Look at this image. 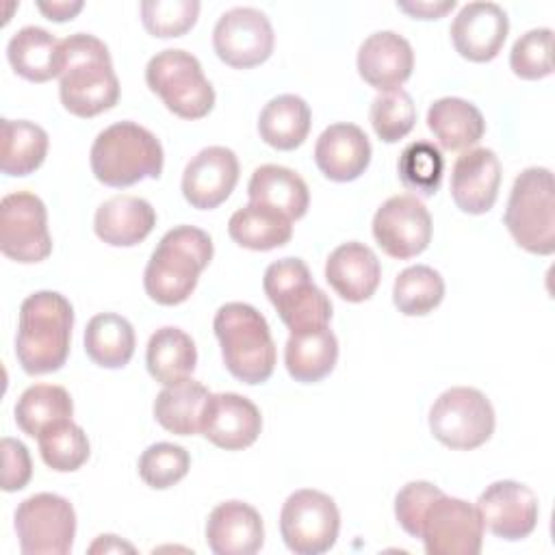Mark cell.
Here are the masks:
<instances>
[{
  "label": "cell",
  "mask_w": 555,
  "mask_h": 555,
  "mask_svg": "<svg viewBox=\"0 0 555 555\" xmlns=\"http://www.w3.org/2000/svg\"><path fill=\"white\" fill-rule=\"evenodd\" d=\"M59 95L76 117H95L113 108L119 100V80L111 52L102 39L76 33L61 39Z\"/></svg>",
  "instance_id": "1"
},
{
  "label": "cell",
  "mask_w": 555,
  "mask_h": 555,
  "mask_svg": "<svg viewBox=\"0 0 555 555\" xmlns=\"http://www.w3.org/2000/svg\"><path fill=\"white\" fill-rule=\"evenodd\" d=\"M74 308L56 291H37L20 306L15 356L28 375L59 371L69 356Z\"/></svg>",
  "instance_id": "2"
},
{
  "label": "cell",
  "mask_w": 555,
  "mask_h": 555,
  "mask_svg": "<svg viewBox=\"0 0 555 555\" xmlns=\"http://www.w3.org/2000/svg\"><path fill=\"white\" fill-rule=\"evenodd\" d=\"M212 260V238L195 225H178L169 230L152 251L143 286L160 306H178L191 297L199 273Z\"/></svg>",
  "instance_id": "3"
},
{
  "label": "cell",
  "mask_w": 555,
  "mask_h": 555,
  "mask_svg": "<svg viewBox=\"0 0 555 555\" xmlns=\"http://www.w3.org/2000/svg\"><path fill=\"white\" fill-rule=\"evenodd\" d=\"M225 369L243 384L267 382L275 369V343L267 319L249 304H223L212 319Z\"/></svg>",
  "instance_id": "4"
},
{
  "label": "cell",
  "mask_w": 555,
  "mask_h": 555,
  "mask_svg": "<svg viewBox=\"0 0 555 555\" xmlns=\"http://www.w3.org/2000/svg\"><path fill=\"white\" fill-rule=\"evenodd\" d=\"M89 156L93 176L113 189L158 178L165 160L156 134L134 121H117L104 128L95 137Z\"/></svg>",
  "instance_id": "5"
},
{
  "label": "cell",
  "mask_w": 555,
  "mask_h": 555,
  "mask_svg": "<svg viewBox=\"0 0 555 555\" xmlns=\"http://www.w3.org/2000/svg\"><path fill=\"white\" fill-rule=\"evenodd\" d=\"M512 238L529 254L555 251V182L546 167H527L514 180L505 217Z\"/></svg>",
  "instance_id": "6"
},
{
  "label": "cell",
  "mask_w": 555,
  "mask_h": 555,
  "mask_svg": "<svg viewBox=\"0 0 555 555\" xmlns=\"http://www.w3.org/2000/svg\"><path fill=\"white\" fill-rule=\"evenodd\" d=\"M145 82L167 111L182 119H202L215 106V89L199 61L186 50L167 48L156 52L147 61Z\"/></svg>",
  "instance_id": "7"
},
{
  "label": "cell",
  "mask_w": 555,
  "mask_h": 555,
  "mask_svg": "<svg viewBox=\"0 0 555 555\" xmlns=\"http://www.w3.org/2000/svg\"><path fill=\"white\" fill-rule=\"evenodd\" d=\"M262 288L291 332L321 327L332 319V301L312 282L310 269L301 258L271 262L264 271Z\"/></svg>",
  "instance_id": "8"
},
{
  "label": "cell",
  "mask_w": 555,
  "mask_h": 555,
  "mask_svg": "<svg viewBox=\"0 0 555 555\" xmlns=\"http://www.w3.org/2000/svg\"><path fill=\"white\" fill-rule=\"evenodd\" d=\"M429 429L444 447L470 451L490 440L494 431V408L481 390L453 386L434 401Z\"/></svg>",
  "instance_id": "9"
},
{
  "label": "cell",
  "mask_w": 555,
  "mask_h": 555,
  "mask_svg": "<svg viewBox=\"0 0 555 555\" xmlns=\"http://www.w3.org/2000/svg\"><path fill=\"white\" fill-rule=\"evenodd\" d=\"M340 512L334 499L321 490L293 492L280 512V533L295 555H321L336 544Z\"/></svg>",
  "instance_id": "10"
},
{
  "label": "cell",
  "mask_w": 555,
  "mask_h": 555,
  "mask_svg": "<svg viewBox=\"0 0 555 555\" xmlns=\"http://www.w3.org/2000/svg\"><path fill=\"white\" fill-rule=\"evenodd\" d=\"M15 531L24 555H67L76 535V512L65 496L39 492L15 509Z\"/></svg>",
  "instance_id": "11"
},
{
  "label": "cell",
  "mask_w": 555,
  "mask_h": 555,
  "mask_svg": "<svg viewBox=\"0 0 555 555\" xmlns=\"http://www.w3.org/2000/svg\"><path fill=\"white\" fill-rule=\"evenodd\" d=\"M0 251L22 264L41 262L52 251L48 210L41 197L15 191L0 202Z\"/></svg>",
  "instance_id": "12"
},
{
  "label": "cell",
  "mask_w": 555,
  "mask_h": 555,
  "mask_svg": "<svg viewBox=\"0 0 555 555\" xmlns=\"http://www.w3.org/2000/svg\"><path fill=\"white\" fill-rule=\"evenodd\" d=\"M421 540L427 555H479L483 525L477 507L442 492L425 509Z\"/></svg>",
  "instance_id": "13"
},
{
  "label": "cell",
  "mask_w": 555,
  "mask_h": 555,
  "mask_svg": "<svg viewBox=\"0 0 555 555\" xmlns=\"http://www.w3.org/2000/svg\"><path fill=\"white\" fill-rule=\"evenodd\" d=\"M275 35L269 17L254 7H234L225 11L212 30L217 56L236 69H249L264 63L273 52Z\"/></svg>",
  "instance_id": "14"
},
{
  "label": "cell",
  "mask_w": 555,
  "mask_h": 555,
  "mask_svg": "<svg viewBox=\"0 0 555 555\" xmlns=\"http://www.w3.org/2000/svg\"><path fill=\"white\" fill-rule=\"evenodd\" d=\"M431 215L416 195H392L373 217L377 245L397 260L423 254L431 241Z\"/></svg>",
  "instance_id": "15"
},
{
  "label": "cell",
  "mask_w": 555,
  "mask_h": 555,
  "mask_svg": "<svg viewBox=\"0 0 555 555\" xmlns=\"http://www.w3.org/2000/svg\"><path fill=\"white\" fill-rule=\"evenodd\" d=\"M477 512L483 529L503 540L527 538L540 516V505L535 492L512 479H501L490 483L477 499Z\"/></svg>",
  "instance_id": "16"
},
{
  "label": "cell",
  "mask_w": 555,
  "mask_h": 555,
  "mask_svg": "<svg viewBox=\"0 0 555 555\" xmlns=\"http://www.w3.org/2000/svg\"><path fill=\"white\" fill-rule=\"evenodd\" d=\"M262 429V416L254 401L238 392H210L204 405L199 434L215 447L241 451L251 447Z\"/></svg>",
  "instance_id": "17"
},
{
  "label": "cell",
  "mask_w": 555,
  "mask_h": 555,
  "mask_svg": "<svg viewBox=\"0 0 555 555\" xmlns=\"http://www.w3.org/2000/svg\"><path fill=\"white\" fill-rule=\"evenodd\" d=\"M238 182V158L230 147L210 145L199 150L182 173V195L199 210L223 204Z\"/></svg>",
  "instance_id": "18"
},
{
  "label": "cell",
  "mask_w": 555,
  "mask_h": 555,
  "mask_svg": "<svg viewBox=\"0 0 555 555\" xmlns=\"http://www.w3.org/2000/svg\"><path fill=\"white\" fill-rule=\"evenodd\" d=\"M509 33L507 13L494 2L464 4L451 24V41L460 56L473 63L492 61Z\"/></svg>",
  "instance_id": "19"
},
{
  "label": "cell",
  "mask_w": 555,
  "mask_h": 555,
  "mask_svg": "<svg viewBox=\"0 0 555 555\" xmlns=\"http://www.w3.org/2000/svg\"><path fill=\"white\" fill-rule=\"evenodd\" d=\"M501 163L488 147L466 150L457 156L451 171V197L462 212L483 215L499 195Z\"/></svg>",
  "instance_id": "20"
},
{
  "label": "cell",
  "mask_w": 555,
  "mask_h": 555,
  "mask_svg": "<svg viewBox=\"0 0 555 555\" xmlns=\"http://www.w3.org/2000/svg\"><path fill=\"white\" fill-rule=\"evenodd\" d=\"M412 46L395 30H377L369 35L358 50V74L377 91L401 89L412 76Z\"/></svg>",
  "instance_id": "21"
},
{
  "label": "cell",
  "mask_w": 555,
  "mask_h": 555,
  "mask_svg": "<svg viewBox=\"0 0 555 555\" xmlns=\"http://www.w3.org/2000/svg\"><path fill=\"white\" fill-rule=\"evenodd\" d=\"M264 525L243 501L219 503L206 520V544L215 555H254L262 548Z\"/></svg>",
  "instance_id": "22"
},
{
  "label": "cell",
  "mask_w": 555,
  "mask_h": 555,
  "mask_svg": "<svg viewBox=\"0 0 555 555\" xmlns=\"http://www.w3.org/2000/svg\"><path fill=\"white\" fill-rule=\"evenodd\" d=\"M314 163L325 178L351 182L360 178L371 163L369 137L356 124H332L317 139Z\"/></svg>",
  "instance_id": "23"
},
{
  "label": "cell",
  "mask_w": 555,
  "mask_h": 555,
  "mask_svg": "<svg viewBox=\"0 0 555 555\" xmlns=\"http://www.w3.org/2000/svg\"><path fill=\"white\" fill-rule=\"evenodd\" d=\"M325 280L345 301H366L379 286L382 264L371 247L358 241L338 245L325 260Z\"/></svg>",
  "instance_id": "24"
},
{
  "label": "cell",
  "mask_w": 555,
  "mask_h": 555,
  "mask_svg": "<svg viewBox=\"0 0 555 555\" xmlns=\"http://www.w3.org/2000/svg\"><path fill=\"white\" fill-rule=\"evenodd\" d=\"M156 225V212L150 202L137 195H115L100 204L93 219L98 238L113 247H132L147 238Z\"/></svg>",
  "instance_id": "25"
},
{
  "label": "cell",
  "mask_w": 555,
  "mask_h": 555,
  "mask_svg": "<svg viewBox=\"0 0 555 555\" xmlns=\"http://www.w3.org/2000/svg\"><path fill=\"white\" fill-rule=\"evenodd\" d=\"M338 360V340L327 325L291 332L284 347L288 375L301 384H314L327 377Z\"/></svg>",
  "instance_id": "26"
},
{
  "label": "cell",
  "mask_w": 555,
  "mask_h": 555,
  "mask_svg": "<svg viewBox=\"0 0 555 555\" xmlns=\"http://www.w3.org/2000/svg\"><path fill=\"white\" fill-rule=\"evenodd\" d=\"M249 202L269 206L291 221L301 219L310 206V191L304 178L282 165H260L247 184Z\"/></svg>",
  "instance_id": "27"
},
{
  "label": "cell",
  "mask_w": 555,
  "mask_h": 555,
  "mask_svg": "<svg viewBox=\"0 0 555 555\" xmlns=\"http://www.w3.org/2000/svg\"><path fill=\"white\" fill-rule=\"evenodd\" d=\"M427 128L442 150L460 152L473 147L486 132L481 111L462 98H440L427 108Z\"/></svg>",
  "instance_id": "28"
},
{
  "label": "cell",
  "mask_w": 555,
  "mask_h": 555,
  "mask_svg": "<svg viewBox=\"0 0 555 555\" xmlns=\"http://www.w3.org/2000/svg\"><path fill=\"white\" fill-rule=\"evenodd\" d=\"M7 59L17 76L48 82L61 74V41L46 28L24 26L9 39Z\"/></svg>",
  "instance_id": "29"
},
{
  "label": "cell",
  "mask_w": 555,
  "mask_h": 555,
  "mask_svg": "<svg viewBox=\"0 0 555 555\" xmlns=\"http://www.w3.org/2000/svg\"><path fill=\"white\" fill-rule=\"evenodd\" d=\"M312 124L310 106L304 98L295 93H282L264 104L258 117L260 139L275 150H295L299 147Z\"/></svg>",
  "instance_id": "30"
},
{
  "label": "cell",
  "mask_w": 555,
  "mask_h": 555,
  "mask_svg": "<svg viewBox=\"0 0 555 555\" xmlns=\"http://www.w3.org/2000/svg\"><path fill=\"white\" fill-rule=\"evenodd\" d=\"M208 395L210 392L206 390V386L191 377L167 384L156 395L154 418L160 427L176 436L199 434V423Z\"/></svg>",
  "instance_id": "31"
},
{
  "label": "cell",
  "mask_w": 555,
  "mask_h": 555,
  "mask_svg": "<svg viewBox=\"0 0 555 555\" xmlns=\"http://www.w3.org/2000/svg\"><path fill=\"white\" fill-rule=\"evenodd\" d=\"M228 234L245 249L269 251L291 241L293 221L269 206L249 202L230 217Z\"/></svg>",
  "instance_id": "32"
},
{
  "label": "cell",
  "mask_w": 555,
  "mask_h": 555,
  "mask_svg": "<svg viewBox=\"0 0 555 555\" xmlns=\"http://www.w3.org/2000/svg\"><path fill=\"white\" fill-rule=\"evenodd\" d=\"M145 364L150 375L163 386L186 379L197 364L195 343L184 330L165 325L150 336Z\"/></svg>",
  "instance_id": "33"
},
{
  "label": "cell",
  "mask_w": 555,
  "mask_h": 555,
  "mask_svg": "<svg viewBox=\"0 0 555 555\" xmlns=\"http://www.w3.org/2000/svg\"><path fill=\"white\" fill-rule=\"evenodd\" d=\"M134 330L130 321L115 312H100L85 327V351L102 369H121L134 353Z\"/></svg>",
  "instance_id": "34"
},
{
  "label": "cell",
  "mask_w": 555,
  "mask_h": 555,
  "mask_svg": "<svg viewBox=\"0 0 555 555\" xmlns=\"http://www.w3.org/2000/svg\"><path fill=\"white\" fill-rule=\"evenodd\" d=\"M48 132L26 119H2L0 169L4 176H28L48 154Z\"/></svg>",
  "instance_id": "35"
},
{
  "label": "cell",
  "mask_w": 555,
  "mask_h": 555,
  "mask_svg": "<svg viewBox=\"0 0 555 555\" xmlns=\"http://www.w3.org/2000/svg\"><path fill=\"white\" fill-rule=\"evenodd\" d=\"M72 414L74 403L69 392L54 384H35L26 388L15 403V423L30 438H37L59 421L72 418Z\"/></svg>",
  "instance_id": "36"
},
{
  "label": "cell",
  "mask_w": 555,
  "mask_h": 555,
  "mask_svg": "<svg viewBox=\"0 0 555 555\" xmlns=\"http://www.w3.org/2000/svg\"><path fill=\"white\" fill-rule=\"evenodd\" d=\"M444 297L442 275L427 264L403 269L392 286V301L405 317H423L440 306Z\"/></svg>",
  "instance_id": "37"
},
{
  "label": "cell",
  "mask_w": 555,
  "mask_h": 555,
  "mask_svg": "<svg viewBox=\"0 0 555 555\" xmlns=\"http://www.w3.org/2000/svg\"><path fill=\"white\" fill-rule=\"evenodd\" d=\"M39 453L46 466L56 473L78 470L89 460V438L72 418L59 421L37 436Z\"/></svg>",
  "instance_id": "38"
},
{
  "label": "cell",
  "mask_w": 555,
  "mask_h": 555,
  "mask_svg": "<svg viewBox=\"0 0 555 555\" xmlns=\"http://www.w3.org/2000/svg\"><path fill=\"white\" fill-rule=\"evenodd\" d=\"M401 184L423 197H431L442 182L444 158L429 141H412L403 147L397 163Z\"/></svg>",
  "instance_id": "39"
},
{
  "label": "cell",
  "mask_w": 555,
  "mask_h": 555,
  "mask_svg": "<svg viewBox=\"0 0 555 555\" xmlns=\"http://www.w3.org/2000/svg\"><path fill=\"white\" fill-rule=\"evenodd\" d=\"M371 126L384 143H397L403 139L416 121V106L405 89L382 91L369 111Z\"/></svg>",
  "instance_id": "40"
},
{
  "label": "cell",
  "mask_w": 555,
  "mask_h": 555,
  "mask_svg": "<svg viewBox=\"0 0 555 555\" xmlns=\"http://www.w3.org/2000/svg\"><path fill=\"white\" fill-rule=\"evenodd\" d=\"M191 457L184 447L173 442L150 444L139 457V477L154 490H167L186 477Z\"/></svg>",
  "instance_id": "41"
},
{
  "label": "cell",
  "mask_w": 555,
  "mask_h": 555,
  "mask_svg": "<svg viewBox=\"0 0 555 555\" xmlns=\"http://www.w3.org/2000/svg\"><path fill=\"white\" fill-rule=\"evenodd\" d=\"M199 15L197 0H143L141 22L152 37L169 39L189 33Z\"/></svg>",
  "instance_id": "42"
},
{
  "label": "cell",
  "mask_w": 555,
  "mask_h": 555,
  "mask_svg": "<svg viewBox=\"0 0 555 555\" xmlns=\"http://www.w3.org/2000/svg\"><path fill=\"white\" fill-rule=\"evenodd\" d=\"M509 67L522 80H540L553 74V30L533 28L518 37L509 52Z\"/></svg>",
  "instance_id": "43"
},
{
  "label": "cell",
  "mask_w": 555,
  "mask_h": 555,
  "mask_svg": "<svg viewBox=\"0 0 555 555\" xmlns=\"http://www.w3.org/2000/svg\"><path fill=\"white\" fill-rule=\"evenodd\" d=\"M440 494L442 490L429 481H410L397 492L395 516L408 535L421 538V522H423L425 509Z\"/></svg>",
  "instance_id": "44"
},
{
  "label": "cell",
  "mask_w": 555,
  "mask_h": 555,
  "mask_svg": "<svg viewBox=\"0 0 555 555\" xmlns=\"http://www.w3.org/2000/svg\"><path fill=\"white\" fill-rule=\"evenodd\" d=\"M30 477L33 462L26 444L15 438H2V490L17 492L26 488Z\"/></svg>",
  "instance_id": "45"
},
{
  "label": "cell",
  "mask_w": 555,
  "mask_h": 555,
  "mask_svg": "<svg viewBox=\"0 0 555 555\" xmlns=\"http://www.w3.org/2000/svg\"><path fill=\"white\" fill-rule=\"evenodd\" d=\"M397 9L408 13L414 20H438L455 9V0H414V2H397Z\"/></svg>",
  "instance_id": "46"
},
{
  "label": "cell",
  "mask_w": 555,
  "mask_h": 555,
  "mask_svg": "<svg viewBox=\"0 0 555 555\" xmlns=\"http://www.w3.org/2000/svg\"><path fill=\"white\" fill-rule=\"evenodd\" d=\"M85 2L80 0H52V2H37V9L52 22H67L82 11Z\"/></svg>",
  "instance_id": "47"
},
{
  "label": "cell",
  "mask_w": 555,
  "mask_h": 555,
  "mask_svg": "<svg viewBox=\"0 0 555 555\" xmlns=\"http://www.w3.org/2000/svg\"><path fill=\"white\" fill-rule=\"evenodd\" d=\"M121 551H128L132 553L134 546L119 540L117 535H100L91 546H89V553H121Z\"/></svg>",
  "instance_id": "48"
}]
</instances>
